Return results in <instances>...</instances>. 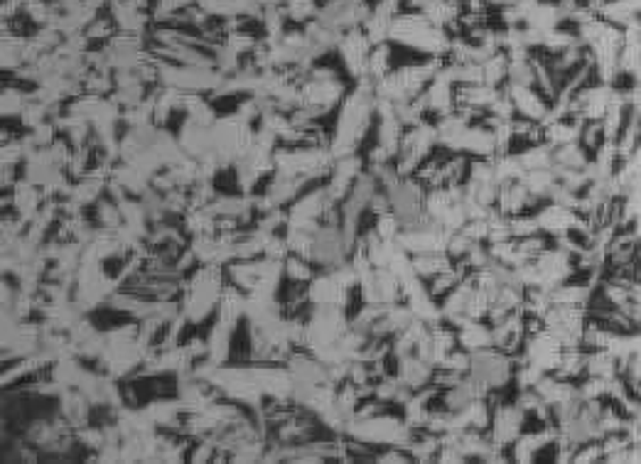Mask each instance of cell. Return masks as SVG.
<instances>
[{
	"label": "cell",
	"mask_w": 641,
	"mask_h": 464,
	"mask_svg": "<svg viewBox=\"0 0 641 464\" xmlns=\"http://www.w3.org/2000/svg\"><path fill=\"white\" fill-rule=\"evenodd\" d=\"M283 276H286V280H293V283H310L317 276V268L310 261H305V258L290 253L283 261Z\"/></svg>",
	"instance_id": "cell-1"
}]
</instances>
